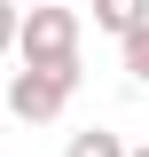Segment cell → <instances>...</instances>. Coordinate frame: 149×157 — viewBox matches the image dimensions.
<instances>
[{
	"label": "cell",
	"instance_id": "cell-8",
	"mask_svg": "<svg viewBox=\"0 0 149 157\" xmlns=\"http://www.w3.org/2000/svg\"><path fill=\"white\" fill-rule=\"evenodd\" d=\"M0 94H8V86H0Z\"/></svg>",
	"mask_w": 149,
	"mask_h": 157
},
{
	"label": "cell",
	"instance_id": "cell-7",
	"mask_svg": "<svg viewBox=\"0 0 149 157\" xmlns=\"http://www.w3.org/2000/svg\"><path fill=\"white\" fill-rule=\"evenodd\" d=\"M133 157H149V141H141V149H133Z\"/></svg>",
	"mask_w": 149,
	"mask_h": 157
},
{
	"label": "cell",
	"instance_id": "cell-1",
	"mask_svg": "<svg viewBox=\"0 0 149 157\" xmlns=\"http://www.w3.org/2000/svg\"><path fill=\"white\" fill-rule=\"evenodd\" d=\"M78 94V63H24L16 78H8V110L24 118V126H47V118H63V102Z\"/></svg>",
	"mask_w": 149,
	"mask_h": 157
},
{
	"label": "cell",
	"instance_id": "cell-5",
	"mask_svg": "<svg viewBox=\"0 0 149 157\" xmlns=\"http://www.w3.org/2000/svg\"><path fill=\"white\" fill-rule=\"evenodd\" d=\"M8 47H24V16H16V0H0V55Z\"/></svg>",
	"mask_w": 149,
	"mask_h": 157
},
{
	"label": "cell",
	"instance_id": "cell-9",
	"mask_svg": "<svg viewBox=\"0 0 149 157\" xmlns=\"http://www.w3.org/2000/svg\"><path fill=\"white\" fill-rule=\"evenodd\" d=\"M47 8H55V0H47Z\"/></svg>",
	"mask_w": 149,
	"mask_h": 157
},
{
	"label": "cell",
	"instance_id": "cell-6",
	"mask_svg": "<svg viewBox=\"0 0 149 157\" xmlns=\"http://www.w3.org/2000/svg\"><path fill=\"white\" fill-rule=\"evenodd\" d=\"M126 71L149 86V32H133V39H126Z\"/></svg>",
	"mask_w": 149,
	"mask_h": 157
},
{
	"label": "cell",
	"instance_id": "cell-2",
	"mask_svg": "<svg viewBox=\"0 0 149 157\" xmlns=\"http://www.w3.org/2000/svg\"><path fill=\"white\" fill-rule=\"evenodd\" d=\"M16 55L24 63H78V16H71V8H32Z\"/></svg>",
	"mask_w": 149,
	"mask_h": 157
},
{
	"label": "cell",
	"instance_id": "cell-4",
	"mask_svg": "<svg viewBox=\"0 0 149 157\" xmlns=\"http://www.w3.org/2000/svg\"><path fill=\"white\" fill-rule=\"evenodd\" d=\"M63 157H133V149L110 134V126H86V134H71V149H63Z\"/></svg>",
	"mask_w": 149,
	"mask_h": 157
},
{
	"label": "cell",
	"instance_id": "cell-3",
	"mask_svg": "<svg viewBox=\"0 0 149 157\" xmlns=\"http://www.w3.org/2000/svg\"><path fill=\"white\" fill-rule=\"evenodd\" d=\"M94 24H102V32L126 47L133 32H149V0H94Z\"/></svg>",
	"mask_w": 149,
	"mask_h": 157
}]
</instances>
